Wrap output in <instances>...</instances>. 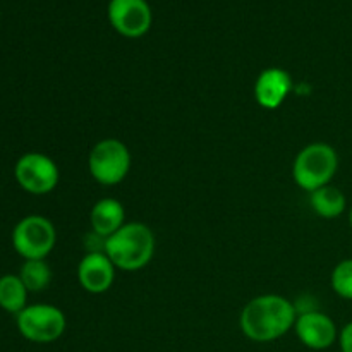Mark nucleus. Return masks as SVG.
Returning a JSON list of instances; mask_svg holds the SVG:
<instances>
[{"label": "nucleus", "instance_id": "obj_8", "mask_svg": "<svg viewBox=\"0 0 352 352\" xmlns=\"http://www.w3.org/2000/svg\"><path fill=\"white\" fill-rule=\"evenodd\" d=\"M107 17L120 36L131 40L144 36L153 24V12L146 0H110Z\"/></svg>", "mask_w": 352, "mask_h": 352}, {"label": "nucleus", "instance_id": "obj_4", "mask_svg": "<svg viewBox=\"0 0 352 352\" xmlns=\"http://www.w3.org/2000/svg\"><path fill=\"white\" fill-rule=\"evenodd\" d=\"M88 170L98 184H120L131 170L129 148L117 138L98 141L88 155Z\"/></svg>", "mask_w": 352, "mask_h": 352}, {"label": "nucleus", "instance_id": "obj_1", "mask_svg": "<svg viewBox=\"0 0 352 352\" xmlns=\"http://www.w3.org/2000/svg\"><path fill=\"white\" fill-rule=\"evenodd\" d=\"M298 308L278 294H263L251 299L239 316L241 332L253 342H274L294 329Z\"/></svg>", "mask_w": 352, "mask_h": 352}, {"label": "nucleus", "instance_id": "obj_7", "mask_svg": "<svg viewBox=\"0 0 352 352\" xmlns=\"http://www.w3.org/2000/svg\"><path fill=\"white\" fill-rule=\"evenodd\" d=\"M14 177L19 188L28 195L45 196L57 188L60 172L54 158L38 151H30L16 162Z\"/></svg>", "mask_w": 352, "mask_h": 352}, {"label": "nucleus", "instance_id": "obj_13", "mask_svg": "<svg viewBox=\"0 0 352 352\" xmlns=\"http://www.w3.org/2000/svg\"><path fill=\"white\" fill-rule=\"evenodd\" d=\"M309 205L322 219H337L346 212V195L336 186L329 184L309 192Z\"/></svg>", "mask_w": 352, "mask_h": 352}, {"label": "nucleus", "instance_id": "obj_17", "mask_svg": "<svg viewBox=\"0 0 352 352\" xmlns=\"http://www.w3.org/2000/svg\"><path fill=\"white\" fill-rule=\"evenodd\" d=\"M339 346L342 352H352V322L347 323L339 333Z\"/></svg>", "mask_w": 352, "mask_h": 352}, {"label": "nucleus", "instance_id": "obj_2", "mask_svg": "<svg viewBox=\"0 0 352 352\" xmlns=\"http://www.w3.org/2000/svg\"><path fill=\"white\" fill-rule=\"evenodd\" d=\"M153 230L141 222L124 223L116 234L105 239V254L116 268L136 272L146 267L155 254Z\"/></svg>", "mask_w": 352, "mask_h": 352}, {"label": "nucleus", "instance_id": "obj_5", "mask_svg": "<svg viewBox=\"0 0 352 352\" xmlns=\"http://www.w3.org/2000/svg\"><path fill=\"white\" fill-rule=\"evenodd\" d=\"M12 248L23 260H45L57 243L55 226L43 215H28L12 229Z\"/></svg>", "mask_w": 352, "mask_h": 352}, {"label": "nucleus", "instance_id": "obj_16", "mask_svg": "<svg viewBox=\"0 0 352 352\" xmlns=\"http://www.w3.org/2000/svg\"><path fill=\"white\" fill-rule=\"evenodd\" d=\"M330 284L339 298L352 301V258H347L336 265L332 277H330Z\"/></svg>", "mask_w": 352, "mask_h": 352}, {"label": "nucleus", "instance_id": "obj_6", "mask_svg": "<svg viewBox=\"0 0 352 352\" xmlns=\"http://www.w3.org/2000/svg\"><path fill=\"white\" fill-rule=\"evenodd\" d=\"M16 325L21 336L34 344H52L64 336L67 318L54 305H28L16 315Z\"/></svg>", "mask_w": 352, "mask_h": 352}, {"label": "nucleus", "instance_id": "obj_14", "mask_svg": "<svg viewBox=\"0 0 352 352\" xmlns=\"http://www.w3.org/2000/svg\"><path fill=\"white\" fill-rule=\"evenodd\" d=\"M28 289L19 275L6 274L0 277V308L10 315H17L28 306Z\"/></svg>", "mask_w": 352, "mask_h": 352}, {"label": "nucleus", "instance_id": "obj_10", "mask_svg": "<svg viewBox=\"0 0 352 352\" xmlns=\"http://www.w3.org/2000/svg\"><path fill=\"white\" fill-rule=\"evenodd\" d=\"M116 270L105 251H89L78 265V282L89 294H103L112 287Z\"/></svg>", "mask_w": 352, "mask_h": 352}, {"label": "nucleus", "instance_id": "obj_9", "mask_svg": "<svg viewBox=\"0 0 352 352\" xmlns=\"http://www.w3.org/2000/svg\"><path fill=\"white\" fill-rule=\"evenodd\" d=\"M294 332L299 342L313 351H325L339 340L336 322L318 309L299 313L294 323Z\"/></svg>", "mask_w": 352, "mask_h": 352}, {"label": "nucleus", "instance_id": "obj_15", "mask_svg": "<svg viewBox=\"0 0 352 352\" xmlns=\"http://www.w3.org/2000/svg\"><path fill=\"white\" fill-rule=\"evenodd\" d=\"M17 275L26 285L28 292L45 291L52 282V268L45 260H24Z\"/></svg>", "mask_w": 352, "mask_h": 352}, {"label": "nucleus", "instance_id": "obj_12", "mask_svg": "<svg viewBox=\"0 0 352 352\" xmlns=\"http://www.w3.org/2000/svg\"><path fill=\"white\" fill-rule=\"evenodd\" d=\"M91 230L102 237H110L126 223V210L116 198H103L93 205L89 212Z\"/></svg>", "mask_w": 352, "mask_h": 352}, {"label": "nucleus", "instance_id": "obj_11", "mask_svg": "<svg viewBox=\"0 0 352 352\" xmlns=\"http://www.w3.org/2000/svg\"><path fill=\"white\" fill-rule=\"evenodd\" d=\"M292 91V78L285 69L268 67L260 72L254 82V98L260 107L275 110L287 100Z\"/></svg>", "mask_w": 352, "mask_h": 352}, {"label": "nucleus", "instance_id": "obj_3", "mask_svg": "<svg viewBox=\"0 0 352 352\" xmlns=\"http://www.w3.org/2000/svg\"><path fill=\"white\" fill-rule=\"evenodd\" d=\"M339 168V155L327 143H311L302 148L292 165L294 182L305 191L313 192L329 186Z\"/></svg>", "mask_w": 352, "mask_h": 352}, {"label": "nucleus", "instance_id": "obj_18", "mask_svg": "<svg viewBox=\"0 0 352 352\" xmlns=\"http://www.w3.org/2000/svg\"><path fill=\"white\" fill-rule=\"evenodd\" d=\"M349 223H351V227H352V208H351V212H349Z\"/></svg>", "mask_w": 352, "mask_h": 352}]
</instances>
